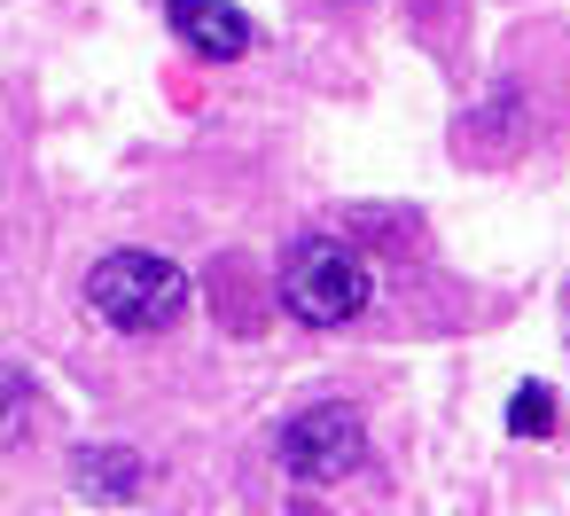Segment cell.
<instances>
[{"label": "cell", "instance_id": "cell-7", "mask_svg": "<svg viewBox=\"0 0 570 516\" xmlns=\"http://www.w3.org/2000/svg\"><path fill=\"white\" fill-rule=\"evenodd\" d=\"M562 321H570V298H562Z\"/></svg>", "mask_w": 570, "mask_h": 516}, {"label": "cell", "instance_id": "cell-2", "mask_svg": "<svg viewBox=\"0 0 570 516\" xmlns=\"http://www.w3.org/2000/svg\"><path fill=\"white\" fill-rule=\"evenodd\" d=\"M87 305L102 313V329H126V337H157L188 313V274L157 251H110L95 259L87 274Z\"/></svg>", "mask_w": 570, "mask_h": 516}, {"label": "cell", "instance_id": "cell-5", "mask_svg": "<svg viewBox=\"0 0 570 516\" xmlns=\"http://www.w3.org/2000/svg\"><path fill=\"white\" fill-rule=\"evenodd\" d=\"M71 477H79L87 500H126V493L141 485V461H134L126 446H79V454H71Z\"/></svg>", "mask_w": 570, "mask_h": 516}, {"label": "cell", "instance_id": "cell-4", "mask_svg": "<svg viewBox=\"0 0 570 516\" xmlns=\"http://www.w3.org/2000/svg\"><path fill=\"white\" fill-rule=\"evenodd\" d=\"M165 17H173V32L188 40V56H204V64H235V56H250V17L243 9H227V0H165Z\"/></svg>", "mask_w": 570, "mask_h": 516}, {"label": "cell", "instance_id": "cell-6", "mask_svg": "<svg viewBox=\"0 0 570 516\" xmlns=\"http://www.w3.org/2000/svg\"><path fill=\"white\" fill-rule=\"evenodd\" d=\"M547 422H554V391H547V383H523L515 407H508V430H515V438H547Z\"/></svg>", "mask_w": 570, "mask_h": 516}, {"label": "cell", "instance_id": "cell-1", "mask_svg": "<svg viewBox=\"0 0 570 516\" xmlns=\"http://www.w3.org/2000/svg\"><path fill=\"white\" fill-rule=\"evenodd\" d=\"M367 298H375V274H367V259H360L352 243H336V235H297V243L282 251V305H289L305 329H344V321L367 313Z\"/></svg>", "mask_w": 570, "mask_h": 516}, {"label": "cell", "instance_id": "cell-3", "mask_svg": "<svg viewBox=\"0 0 570 516\" xmlns=\"http://www.w3.org/2000/svg\"><path fill=\"white\" fill-rule=\"evenodd\" d=\"M274 454H282V469H289L297 485H336V477L367 469V422H360V407L328 399V407L289 415V430H282Z\"/></svg>", "mask_w": 570, "mask_h": 516}]
</instances>
